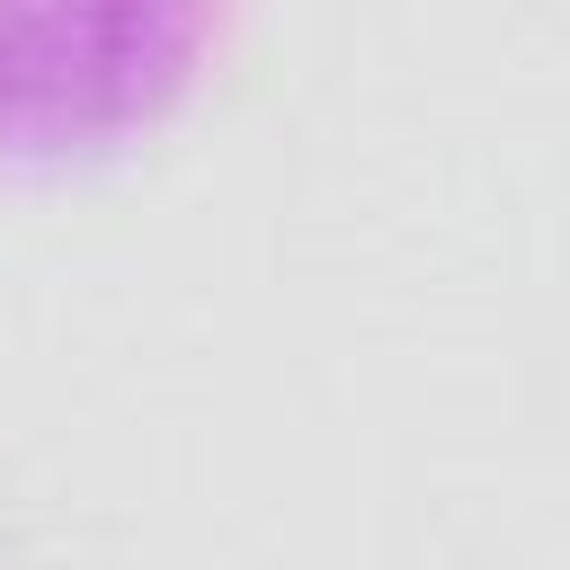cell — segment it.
Segmentation results:
<instances>
[{"label":"cell","instance_id":"1","mask_svg":"<svg viewBox=\"0 0 570 570\" xmlns=\"http://www.w3.org/2000/svg\"><path fill=\"white\" fill-rule=\"evenodd\" d=\"M232 0H0V178H62L160 134Z\"/></svg>","mask_w":570,"mask_h":570}]
</instances>
